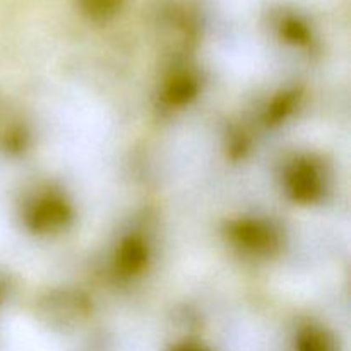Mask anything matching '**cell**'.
<instances>
[{"label": "cell", "instance_id": "cell-1", "mask_svg": "<svg viewBox=\"0 0 351 351\" xmlns=\"http://www.w3.org/2000/svg\"><path fill=\"white\" fill-rule=\"evenodd\" d=\"M84 2L93 12H106L108 9L119 5L120 0H84Z\"/></svg>", "mask_w": 351, "mask_h": 351}]
</instances>
